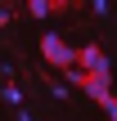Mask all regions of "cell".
<instances>
[{
	"label": "cell",
	"mask_w": 117,
	"mask_h": 121,
	"mask_svg": "<svg viewBox=\"0 0 117 121\" xmlns=\"http://www.w3.org/2000/svg\"><path fill=\"white\" fill-rule=\"evenodd\" d=\"M41 54H45V58H50V67H59V72L77 67V49H72L59 31H45V36H41Z\"/></svg>",
	"instance_id": "cell-1"
},
{
	"label": "cell",
	"mask_w": 117,
	"mask_h": 121,
	"mask_svg": "<svg viewBox=\"0 0 117 121\" xmlns=\"http://www.w3.org/2000/svg\"><path fill=\"white\" fill-rule=\"evenodd\" d=\"M77 90H86V99H90V103H104V108H108V99L117 94L113 81H99V76H86V72H81V85H77Z\"/></svg>",
	"instance_id": "cell-3"
},
{
	"label": "cell",
	"mask_w": 117,
	"mask_h": 121,
	"mask_svg": "<svg viewBox=\"0 0 117 121\" xmlns=\"http://www.w3.org/2000/svg\"><path fill=\"white\" fill-rule=\"evenodd\" d=\"M0 99H5V103H14V108H23V90H18V85H5V90H0Z\"/></svg>",
	"instance_id": "cell-4"
},
{
	"label": "cell",
	"mask_w": 117,
	"mask_h": 121,
	"mask_svg": "<svg viewBox=\"0 0 117 121\" xmlns=\"http://www.w3.org/2000/svg\"><path fill=\"white\" fill-rule=\"evenodd\" d=\"M9 22H14V9H9V4H0V27H9Z\"/></svg>",
	"instance_id": "cell-6"
},
{
	"label": "cell",
	"mask_w": 117,
	"mask_h": 121,
	"mask_svg": "<svg viewBox=\"0 0 117 121\" xmlns=\"http://www.w3.org/2000/svg\"><path fill=\"white\" fill-rule=\"evenodd\" d=\"M104 112H108V117L117 121V94H113V99H108V108H104Z\"/></svg>",
	"instance_id": "cell-7"
},
{
	"label": "cell",
	"mask_w": 117,
	"mask_h": 121,
	"mask_svg": "<svg viewBox=\"0 0 117 121\" xmlns=\"http://www.w3.org/2000/svg\"><path fill=\"white\" fill-rule=\"evenodd\" d=\"M77 67H81L86 76H99V81H113V63H108V54H104L99 45H81V49H77Z\"/></svg>",
	"instance_id": "cell-2"
},
{
	"label": "cell",
	"mask_w": 117,
	"mask_h": 121,
	"mask_svg": "<svg viewBox=\"0 0 117 121\" xmlns=\"http://www.w3.org/2000/svg\"><path fill=\"white\" fill-rule=\"evenodd\" d=\"M27 9H32L36 18H50V0H27Z\"/></svg>",
	"instance_id": "cell-5"
},
{
	"label": "cell",
	"mask_w": 117,
	"mask_h": 121,
	"mask_svg": "<svg viewBox=\"0 0 117 121\" xmlns=\"http://www.w3.org/2000/svg\"><path fill=\"white\" fill-rule=\"evenodd\" d=\"M68 4H72V0H50V9H68Z\"/></svg>",
	"instance_id": "cell-8"
}]
</instances>
